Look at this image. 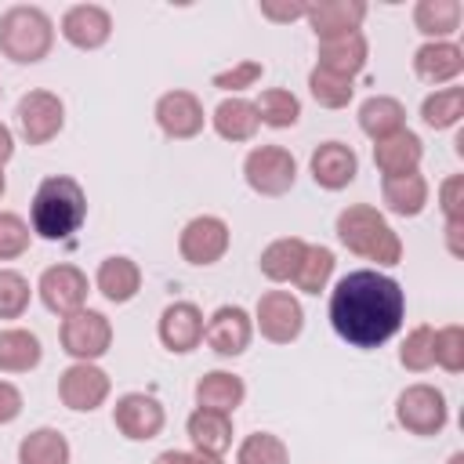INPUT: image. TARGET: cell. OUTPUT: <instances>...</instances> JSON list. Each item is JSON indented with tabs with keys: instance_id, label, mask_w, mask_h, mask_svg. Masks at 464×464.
I'll return each instance as SVG.
<instances>
[{
	"instance_id": "obj_1",
	"label": "cell",
	"mask_w": 464,
	"mask_h": 464,
	"mask_svg": "<svg viewBox=\"0 0 464 464\" xmlns=\"http://www.w3.org/2000/svg\"><path fill=\"white\" fill-rule=\"evenodd\" d=\"M406 319V290L399 279L377 268H355L341 276L330 290V326L334 334L362 352L388 344Z\"/></svg>"
},
{
	"instance_id": "obj_2",
	"label": "cell",
	"mask_w": 464,
	"mask_h": 464,
	"mask_svg": "<svg viewBox=\"0 0 464 464\" xmlns=\"http://www.w3.org/2000/svg\"><path fill=\"white\" fill-rule=\"evenodd\" d=\"M87 221V192L69 174H51L36 185L29 203V228L47 243H62Z\"/></svg>"
},
{
	"instance_id": "obj_3",
	"label": "cell",
	"mask_w": 464,
	"mask_h": 464,
	"mask_svg": "<svg viewBox=\"0 0 464 464\" xmlns=\"http://www.w3.org/2000/svg\"><path fill=\"white\" fill-rule=\"evenodd\" d=\"M341 246H348L352 254L373 261V265H399L402 261V239L399 232L388 225V218L373 207V203H352L337 214V225H334Z\"/></svg>"
},
{
	"instance_id": "obj_4",
	"label": "cell",
	"mask_w": 464,
	"mask_h": 464,
	"mask_svg": "<svg viewBox=\"0 0 464 464\" xmlns=\"http://www.w3.org/2000/svg\"><path fill=\"white\" fill-rule=\"evenodd\" d=\"M54 47V22L36 4H11L0 14V54L14 65H36Z\"/></svg>"
},
{
	"instance_id": "obj_5",
	"label": "cell",
	"mask_w": 464,
	"mask_h": 464,
	"mask_svg": "<svg viewBox=\"0 0 464 464\" xmlns=\"http://www.w3.org/2000/svg\"><path fill=\"white\" fill-rule=\"evenodd\" d=\"M395 420L402 431L417 435V439H431V435H442V428L450 424V406H446V395L435 388V384H406L395 399Z\"/></svg>"
},
{
	"instance_id": "obj_6",
	"label": "cell",
	"mask_w": 464,
	"mask_h": 464,
	"mask_svg": "<svg viewBox=\"0 0 464 464\" xmlns=\"http://www.w3.org/2000/svg\"><path fill=\"white\" fill-rule=\"evenodd\" d=\"M58 341L72 362H98L112 348V319L98 308H80L62 319Z\"/></svg>"
},
{
	"instance_id": "obj_7",
	"label": "cell",
	"mask_w": 464,
	"mask_h": 464,
	"mask_svg": "<svg viewBox=\"0 0 464 464\" xmlns=\"http://www.w3.org/2000/svg\"><path fill=\"white\" fill-rule=\"evenodd\" d=\"M14 127L25 145H47L65 127V102L47 87L25 91L14 105Z\"/></svg>"
},
{
	"instance_id": "obj_8",
	"label": "cell",
	"mask_w": 464,
	"mask_h": 464,
	"mask_svg": "<svg viewBox=\"0 0 464 464\" xmlns=\"http://www.w3.org/2000/svg\"><path fill=\"white\" fill-rule=\"evenodd\" d=\"M243 178L257 196H286L297 181V160L283 145H254L243 160Z\"/></svg>"
},
{
	"instance_id": "obj_9",
	"label": "cell",
	"mask_w": 464,
	"mask_h": 464,
	"mask_svg": "<svg viewBox=\"0 0 464 464\" xmlns=\"http://www.w3.org/2000/svg\"><path fill=\"white\" fill-rule=\"evenodd\" d=\"M228 243H232V228L218 214H196L178 232V254H181V261H188L196 268L218 265L228 254Z\"/></svg>"
},
{
	"instance_id": "obj_10",
	"label": "cell",
	"mask_w": 464,
	"mask_h": 464,
	"mask_svg": "<svg viewBox=\"0 0 464 464\" xmlns=\"http://www.w3.org/2000/svg\"><path fill=\"white\" fill-rule=\"evenodd\" d=\"M254 330L272 344H294L304 330V308L290 290H265L254 304Z\"/></svg>"
},
{
	"instance_id": "obj_11",
	"label": "cell",
	"mask_w": 464,
	"mask_h": 464,
	"mask_svg": "<svg viewBox=\"0 0 464 464\" xmlns=\"http://www.w3.org/2000/svg\"><path fill=\"white\" fill-rule=\"evenodd\" d=\"M36 294L44 301L47 312L54 315H72L80 308H87V294H91V279L83 268L69 265V261H58V265H47L36 279Z\"/></svg>"
},
{
	"instance_id": "obj_12",
	"label": "cell",
	"mask_w": 464,
	"mask_h": 464,
	"mask_svg": "<svg viewBox=\"0 0 464 464\" xmlns=\"http://www.w3.org/2000/svg\"><path fill=\"white\" fill-rule=\"evenodd\" d=\"M112 395V377L98 362H69L58 377V399L72 413H94Z\"/></svg>"
},
{
	"instance_id": "obj_13",
	"label": "cell",
	"mask_w": 464,
	"mask_h": 464,
	"mask_svg": "<svg viewBox=\"0 0 464 464\" xmlns=\"http://www.w3.org/2000/svg\"><path fill=\"white\" fill-rule=\"evenodd\" d=\"M203 341L214 355L221 359H236L250 348L254 341V315L243 308V304H221L207 315V326H203Z\"/></svg>"
},
{
	"instance_id": "obj_14",
	"label": "cell",
	"mask_w": 464,
	"mask_h": 464,
	"mask_svg": "<svg viewBox=\"0 0 464 464\" xmlns=\"http://www.w3.org/2000/svg\"><path fill=\"white\" fill-rule=\"evenodd\" d=\"M112 424H116V431H120L123 439H130V442H149V439H156V435L163 431L167 410H163V402H160L156 395H149V392H123V395L116 399V406H112Z\"/></svg>"
},
{
	"instance_id": "obj_15",
	"label": "cell",
	"mask_w": 464,
	"mask_h": 464,
	"mask_svg": "<svg viewBox=\"0 0 464 464\" xmlns=\"http://www.w3.org/2000/svg\"><path fill=\"white\" fill-rule=\"evenodd\" d=\"M152 116H156V127L170 141H188V138L203 134V127H207V112H203L199 94H192L185 87H174V91L160 94Z\"/></svg>"
},
{
	"instance_id": "obj_16",
	"label": "cell",
	"mask_w": 464,
	"mask_h": 464,
	"mask_svg": "<svg viewBox=\"0 0 464 464\" xmlns=\"http://www.w3.org/2000/svg\"><path fill=\"white\" fill-rule=\"evenodd\" d=\"M203 312L199 304L192 301H170L163 312H160V323H156V334H160V344L174 355H188L203 344Z\"/></svg>"
},
{
	"instance_id": "obj_17",
	"label": "cell",
	"mask_w": 464,
	"mask_h": 464,
	"mask_svg": "<svg viewBox=\"0 0 464 464\" xmlns=\"http://www.w3.org/2000/svg\"><path fill=\"white\" fill-rule=\"evenodd\" d=\"M58 33L76 51H98L112 36V14L102 4H72V7H65Z\"/></svg>"
},
{
	"instance_id": "obj_18",
	"label": "cell",
	"mask_w": 464,
	"mask_h": 464,
	"mask_svg": "<svg viewBox=\"0 0 464 464\" xmlns=\"http://www.w3.org/2000/svg\"><path fill=\"white\" fill-rule=\"evenodd\" d=\"M366 14H370L366 0H315V4H308L304 22L315 33V40H334V36L362 33Z\"/></svg>"
},
{
	"instance_id": "obj_19",
	"label": "cell",
	"mask_w": 464,
	"mask_h": 464,
	"mask_svg": "<svg viewBox=\"0 0 464 464\" xmlns=\"http://www.w3.org/2000/svg\"><path fill=\"white\" fill-rule=\"evenodd\" d=\"M308 170H312V181H315L319 188L341 192V188H348V185L355 181V174H359V156H355L352 145H344V141L334 138V141H323V145L312 149Z\"/></svg>"
},
{
	"instance_id": "obj_20",
	"label": "cell",
	"mask_w": 464,
	"mask_h": 464,
	"mask_svg": "<svg viewBox=\"0 0 464 464\" xmlns=\"http://www.w3.org/2000/svg\"><path fill=\"white\" fill-rule=\"evenodd\" d=\"M413 72H417V80L431 83L435 91L442 83L450 87L464 72V47L457 40H424L413 51Z\"/></svg>"
},
{
	"instance_id": "obj_21",
	"label": "cell",
	"mask_w": 464,
	"mask_h": 464,
	"mask_svg": "<svg viewBox=\"0 0 464 464\" xmlns=\"http://www.w3.org/2000/svg\"><path fill=\"white\" fill-rule=\"evenodd\" d=\"M366 58H370L366 33H348V36L319 40V47H315V69H326V72L344 76V80H355L366 69Z\"/></svg>"
},
{
	"instance_id": "obj_22",
	"label": "cell",
	"mask_w": 464,
	"mask_h": 464,
	"mask_svg": "<svg viewBox=\"0 0 464 464\" xmlns=\"http://www.w3.org/2000/svg\"><path fill=\"white\" fill-rule=\"evenodd\" d=\"M420 160H424V141L410 127L392 134V138L373 141V167L381 170V178L413 174V170H420Z\"/></svg>"
},
{
	"instance_id": "obj_23",
	"label": "cell",
	"mask_w": 464,
	"mask_h": 464,
	"mask_svg": "<svg viewBox=\"0 0 464 464\" xmlns=\"http://www.w3.org/2000/svg\"><path fill=\"white\" fill-rule=\"evenodd\" d=\"M94 290L109 301V304H127L138 297L141 290V265L127 254H112L98 265L94 272Z\"/></svg>"
},
{
	"instance_id": "obj_24",
	"label": "cell",
	"mask_w": 464,
	"mask_h": 464,
	"mask_svg": "<svg viewBox=\"0 0 464 464\" xmlns=\"http://www.w3.org/2000/svg\"><path fill=\"white\" fill-rule=\"evenodd\" d=\"M185 435L192 442L196 453H207V457H225L232 450V417L228 413H218V410H203L196 406L185 420Z\"/></svg>"
},
{
	"instance_id": "obj_25",
	"label": "cell",
	"mask_w": 464,
	"mask_h": 464,
	"mask_svg": "<svg viewBox=\"0 0 464 464\" xmlns=\"http://www.w3.org/2000/svg\"><path fill=\"white\" fill-rule=\"evenodd\" d=\"M207 120L218 130V138H225V141H250L261 130L257 105L250 98H243V94H225Z\"/></svg>"
},
{
	"instance_id": "obj_26",
	"label": "cell",
	"mask_w": 464,
	"mask_h": 464,
	"mask_svg": "<svg viewBox=\"0 0 464 464\" xmlns=\"http://www.w3.org/2000/svg\"><path fill=\"white\" fill-rule=\"evenodd\" d=\"M246 399V381L232 370H210L196 381V406L218 410V413H236Z\"/></svg>"
},
{
	"instance_id": "obj_27",
	"label": "cell",
	"mask_w": 464,
	"mask_h": 464,
	"mask_svg": "<svg viewBox=\"0 0 464 464\" xmlns=\"http://www.w3.org/2000/svg\"><path fill=\"white\" fill-rule=\"evenodd\" d=\"M431 185L420 170L413 174H399V178H381V199L388 207V214L395 218H417L428 207Z\"/></svg>"
},
{
	"instance_id": "obj_28",
	"label": "cell",
	"mask_w": 464,
	"mask_h": 464,
	"mask_svg": "<svg viewBox=\"0 0 464 464\" xmlns=\"http://www.w3.org/2000/svg\"><path fill=\"white\" fill-rule=\"evenodd\" d=\"M359 130L366 138H373V141L406 130V105L399 98H392V94H370L359 105Z\"/></svg>"
},
{
	"instance_id": "obj_29",
	"label": "cell",
	"mask_w": 464,
	"mask_h": 464,
	"mask_svg": "<svg viewBox=\"0 0 464 464\" xmlns=\"http://www.w3.org/2000/svg\"><path fill=\"white\" fill-rule=\"evenodd\" d=\"M304 250H308V243L301 236H279L261 250L257 268L268 283H294V276L304 261Z\"/></svg>"
},
{
	"instance_id": "obj_30",
	"label": "cell",
	"mask_w": 464,
	"mask_h": 464,
	"mask_svg": "<svg viewBox=\"0 0 464 464\" xmlns=\"http://www.w3.org/2000/svg\"><path fill=\"white\" fill-rule=\"evenodd\" d=\"M44 359L40 337L25 326H4L0 330V373H29Z\"/></svg>"
},
{
	"instance_id": "obj_31",
	"label": "cell",
	"mask_w": 464,
	"mask_h": 464,
	"mask_svg": "<svg viewBox=\"0 0 464 464\" xmlns=\"http://www.w3.org/2000/svg\"><path fill=\"white\" fill-rule=\"evenodd\" d=\"M460 18H464L460 0H417L413 4V25L428 40H453V33L460 29Z\"/></svg>"
},
{
	"instance_id": "obj_32",
	"label": "cell",
	"mask_w": 464,
	"mask_h": 464,
	"mask_svg": "<svg viewBox=\"0 0 464 464\" xmlns=\"http://www.w3.org/2000/svg\"><path fill=\"white\" fill-rule=\"evenodd\" d=\"M72 450L58 428H33L18 442V464H69Z\"/></svg>"
},
{
	"instance_id": "obj_33",
	"label": "cell",
	"mask_w": 464,
	"mask_h": 464,
	"mask_svg": "<svg viewBox=\"0 0 464 464\" xmlns=\"http://www.w3.org/2000/svg\"><path fill=\"white\" fill-rule=\"evenodd\" d=\"M420 120L431 127V130H450L464 120V87H439L431 94H424L420 102Z\"/></svg>"
},
{
	"instance_id": "obj_34",
	"label": "cell",
	"mask_w": 464,
	"mask_h": 464,
	"mask_svg": "<svg viewBox=\"0 0 464 464\" xmlns=\"http://www.w3.org/2000/svg\"><path fill=\"white\" fill-rule=\"evenodd\" d=\"M254 105H257L261 123L272 127V130L297 127V120H301V98H297L294 91H286V87H268V91H261Z\"/></svg>"
},
{
	"instance_id": "obj_35",
	"label": "cell",
	"mask_w": 464,
	"mask_h": 464,
	"mask_svg": "<svg viewBox=\"0 0 464 464\" xmlns=\"http://www.w3.org/2000/svg\"><path fill=\"white\" fill-rule=\"evenodd\" d=\"M334 268H337L334 250L323 246V243H308L304 261H301V268H297V276H294V286H297L301 294H319V290L330 286Z\"/></svg>"
},
{
	"instance_id": "obj_36",
	"label": "cell",
	"mask_w": 464,
	"mask_h": 464,
	"mask_svg": "<svg viewBox=\"0 0 464 464\" xmlns=\"http://www.w3.org/2000/svg\"><path fill=\"white\" fill-rule=\"evenodd\" d=\"M236 464H290V450L276 431H250L236 446Z\"/></svg>"
},
{
	"instance_id": "obj_37",
	"label": "cell",
	"mask_w": 464,
	"mask_h": 464,
	"mask_svg": "<svg viewBox=\"0 0 464 464\" xmlns=\"http://www.w3.org/2000/svg\"><path fill=\"white\" fill-rule=\"evenodd\" d=\"M308 94L315 98V105L323 109H348L355 98V80L334 76L326 69H312L308 72Z\"/></svg>"
},
{
	"instance_id": "obj_38",
	"label": "cell",
	"mask_w": 464,
	"mask_h": 464,
	"mask_svg": "<svg viewBox=\"0 0 464 464\" xmlns=\"http://www.w3.org/2000/svg\"><path fill=\"white\" fill-rule=\"evenodd\" d=\"M431 334H435V326L420 323V326H413V330L402 337V344H399V362H402V370H410V373H428V370L435 366Z\"/></svg>"
},
{
	"instance_id": "obj_39",
	"label": "cell",
	"mask_w": 464,
	"mask_h": 464,
	"mask_svg": "<svg viewBox=\"0 0 464 464\" xmlns=\"http://www.w3.org/2000/svg\"><path fill=\"white\" fill-rule=\"evenodd\" d=\"M431 355H435V366H442L446 373H460L464 370V326L460 323L439 326L431 334Z\"/></svg>"
},
{
	"instance_id": "obj_40",
	"label": "cell",
	"mask_w": 464,
	"mask_h": 464,
	"mask_svg": "<svg viewBox=\"0 0 464 464\" xmlns=\"http://www.w3.org/2000/svg\"><path fill=\"white\" fill-rule=\"evenodd\" d=\"M33 301L29 279L18 268H0V319H22Z\"/></svg>"
},
{
	"instance_id": "obj_41",
	"label": "cell",
	"mask_w": 464,
	"mask_h": 464,
	"mask_svg": "<svg viewBox=\"0 0 464 464\" xmlns=\"http://www.w3.org/2000/svg\"><path fill=\"white\" fill-rule=\"evenodd\" d=\"M33 243V228L22 214L14 210H0V261H14L29 250Z\"/></svg>"
},
{
	"instance_id": "obj_42",
	"label": "cell",
	"mask_w": 464,
	"mask_h": 464,
	"mask_svg": "<svg viewBox=\"0 0 464 464\" xmlns=\"http://www.w3.org/2000/svg\"><path fill=\"white\" fill-rule=\"evenodd\" d=\"M261 76H265V65H261L257 58H239L236 65L214 72V76H210V87H218V91H225V94H243V91H250Z\"/></svg>"
},
{
	"instance_id": "obj_43",
	"label": "cell",
	"mask_w": 464,
	"mask_h": 464,
	"mask_svg": "<svg viewBox=\"0 0 464 464\" xmlns=\"http://www.w3.org/2000/svg\"><path fill=\"white\" fill-rule=\"evenodd\" d=\"M439 210L446 221H464V174H450L439 185Z\"/></svg>"
},
{
	"instance_id": "obj_44",
	"label": "cell",
	"mask_w": 464,
	"mask_h": 464,
	"mask_svg": "<svg viewBox=\"0 0 464 464\" xmlns=\"http://www.w3.org/2000/svg\"><path fill=\"white\" fill-rule=\"evenodd\" d=\"M22 410H25V399H22L18 384H11V381H4V377H0V424L18 420V417H22Z\"/></svg>"
},
{
	"instance_id": "obj_45",
	"label": "cell",
	"mask_w": 464,
	"mask_h": 464,
	"mask_svg": "<svg viewBox=\"0 0 464 464\" xmlns=\"http://www.w3.org/2000/svg\"><path fill=\"white\" fill-rule=\"evenodd\" d=\"M308 4L297 0V4H276V0H261V18L268 22H294V18H304Z\"/></svg>"
},
{
	"instance_id": "obj_46",
	"label": "cell",
	"mask_w": 464,
	"mask_h": 464,
	"mask_svg": "<svg viewBox=\"0 0 464 464\" xmlns=\"http://www.w3.org/2000/svg\"><path fill=\"white\" fill-rule=\"evenodd\" d=\"M152 464H225V460H221V457L196 453V450H163Z\"/></svg>"
},
{
	"instance_id": "obj_47",
	"label": "cell",
	"mask_w": 464,
	"mask_h": 464,
	"mask_svg": "<svg viewBox=\"0 0 464 464\" xmlns=\"http://www.w3.org/2000/svg\"><path fill=\"white\" fill-rule=\"evenodd\" d=\"M446 250L453 257H464V221H446Z\"/></svg>"
},
{
	"instance_id": "obj_48",
	"label": "cell",
	"mask_w": 464,
	"mask_h": 464,
	"mask_svg": "<svg viewBox=\"0 0 464 464\" xmlns=\"http://www.w3.org/2000/svg\"><path fill=\"white\" fill-rule=\"evenodd\" d=\"M14 156V130L0 120V170H4V163Z\"/></svg>"
},
{
	"instance_id": "obj_49",
	"label": "cell",
	"mask_w": 464,
	"mask_h": 464,
	"mask_svg": "<svg viewBox=\"0 0 464 464\" xmlns=\"http://www.w3.org/2000/svg\"><path fill=\"white\" fill-rule=\"evenodd\" d=\"M446 464H464V453H460V450H457V453H450V460H446Z\"/></svg>"
},
{
	"instance_id": "obj_50",
	"label": "cell",
	"mask_w": 464,
	"mask_h": 464,
	"mask_svg": "<svg viewBox=\"0 0 464 464\" xmlns=\"http://www.w3.org/2000/svg\"><path fill=\"white\" fill-rule=\"evenodd\" d=\"M4 192H7V178H4V170H0V199H4Z\"/></svg>"
},
{
	"instance_id": "obj_51",
	"label": "cell",
	"mask_w": 464,
	"mask_h": 464,
	"mask_svg": "<svg viewBox=\"0 0 464 464\" xmlns=\"http://www.w3.org/2000/svg\"><path fill=\"white\" fill-rule=\"evenodd\" d=\"M0 94H4V87H0Z\"/></svg>"
}]
</instances>
